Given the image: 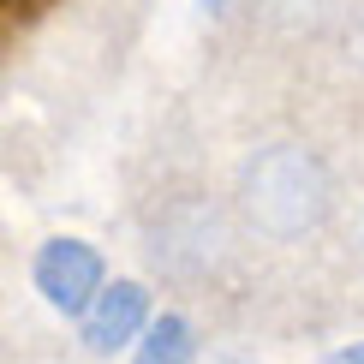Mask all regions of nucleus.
Listing matches in <instances>:
<instances>
[{"label": "nucleus", "instance_id": "3", "mask_svg": "<svg viewBox=\"0 0 364 364\" xmlns=\"http://www.w3.org/2000/svg\"><path fill=\"white\" fill-rule=\"evenodd\" d=\"M144 323H149V293L138 281H114V287H102V299L84 311V341L96 346V353H114V346H126Z\"/></svg>", "mask_w": 364, "mask_h": 364}, {"label": "nucleus", "instance_id": "2", "mask_svg": "<svg viewBox=\"0 0 364 364\" xmlns=\"http://www.w3.org/2000/svg\"><path fill=\"white\" fill-rule=\"evenodd\" d=\"M36 293L60 311H90L102 299V257L84 239H48L36 251Z\"/></svg>", "mask_w": 364, "mask_h": 364}, {"label": "nucleus", "instance_id": "6", "mask_svg": "<svg viewBox=\"0 0 364 364\" xmlns=\"http://www.w3.org/2000/svg\"><path fill=\"white\" fill-rule=\"evenodd\" d=\"M203 6H209V12H215V6H227V0H203Z\"/></svg>", "mask_w": 364, "mask_h": 364}, {"label": "nucleus", "instance_id": "1", "mask_svg": "<svg viewBox=\"0 0 364 364\" xmlns=\"http://www.w3.org/2000/svg\"><path fill=\"white\" fill-rule=\"evenodd\" d=\"M323 203H328V179L316 168V156H305V149H269L245 173V209L275 239L305 233L323 215Z\"/></svg>", "mask_w": 364, "mask_h": 364}, {"label": "nucleus", "instance_id": "4", "mask_svg": "<svg viewBox=\"0 0 364 364\" xmlns=\"http://www.w3.org/2000/svg\"><path fill=\"white\" fill-rule=\"evenodd\" d=\"M191 358H197V341H191L186 316H161V323H149L138 364H191Z\"/></svg>", "mask_w": 364, "mask_h": 364}, {"label": "nucleus", "instance_id": "5", "mask_svg": "<svg viewBox=\"0 0 364 364\" xmlns=\"http://www.w3.org/2000/svg\"><path fill=\"white\" fill-rule=\"evenodd\" d=\"M328 364H364V341H353V346H346V353H335Z\"/></svg>", "mask_w": 364, "mask_h": 364}]
</instances>
